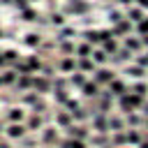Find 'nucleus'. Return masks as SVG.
<instances>
[{
  "mask_svg": "<svg viewBox=\"0 0 148 148\" xmlns=\"http://www.w3.org/2000/svg\"><path fill=\"white\" fill-rule=\"evenodd\" d=\"M143 102H146V97H141V95H136V92L127 90L123 97H118V109H120L123 113H132V111L141 109V106H143Z\"/></svg>",
  "mask_w": 148,
  "mask_h": 148,
  "instance_id": "f257e3e1",
  "label": "nucleus"
},
{
  "mask_svg": "<svg viewBox=\"0 0 148 148\" xmlns=\"http://www.w3.org/2000/svg\"><path fill=\"white\" fill-rule=\"evenodd\" d=\"M113 79H116L113 69H109L106 65H104V67H97V69L92 72V81H95V83H99V86H109Z\"/></svg>",
  "mask_w": 148,
  "mask_h": 148,
  "instance_id": "f03ea898",
  "label": "nucleus"
},
{
  "mask_svg": "<svg viewBox=\"0 0 148 148\" xmlns=\"http://www.w3.org/2000/svg\"><path fill=\"white\" fill-rule=\"evenodd\" d=\"M127 90H130V88H127V83H125L123 79H118V76H116V79H113V81H111V83L106 86V92H109V95H111L113 99L123 97V95H125Z\"/></svg>",
  "mask_w": 148,
  "mask_h": 148,
  "instance_id": "7ed1b4c3",
  "label": "nucleus"
},
{
  "mask_svg": "<svg viewBox=\"0 0 148 148\" xmlns=\"http://www.w3.org/2000/svg\"><path fill=\"white\" fill-rule=\"evenodd\" d=\"M92 130L97 134H109V116L106 113H92Z\"/></svg>",
  "mask_w": 148,
  "mask_h": 148,
  "instance_id": "20e7f679",
  "label": "nucleus"
},
{
  "mask_svg": "<svg viewBox=\"0 0 148 148\" xmlns=\"http://www.w3.org/2000/svg\"><path fill=\"white\" fill-rule=\"evenodd\" d=\"M67 136H72V139H81V141H88V139H90V132H88L86 125L74 123L72 127H67Z\"/></svg>",
  "mask_w": 148,
  "mask_h": 148,
  "instance_id": "39448f33",
  "label": "nucleus"
},
{
  "mask_svg": "<svg viewBox=\"0 0 148 148\" xmlns=\"http://www.w3.org/2000/svg\"><path fill=\"white\" fill-rule=\"evenodd\" d=\"M125 18H130V21L136 25V23H141V21L146 18V12H143L139 5H130V7H125Z\"/></svg>",
  "mask_w": 148,
  "mask_h": 148,
  "instance_id": "423d86ee",
  "label": "nucleus"
},
{
  "mask_svg": "<svg viewBox=\"0 0 148 148\" xmlns=\"http://www.w3.org/2000/svg\"><path fill=\"white\" fill-rule=\"evenodd\" d=\"M5 134H7L9 139H23V136L28 134V127H25L23 123H9L7 130H5Z\"/></svg>",
  "mask_w": 148,
  "mask_h": 148,
  "instance_id": "0eeeda50",
  "label": "nucleus"
},
{
  "mask_svg": "<svg viewBox=\"0 0 148 148\" xmlns=\"http://www.w3.org/2000/svg\"><path fill=\"white\" fill-rule=\"evenodd\" d=\"M123 46L132 53V56H136V53H141L146 46H143V39L141 37H125V42H123Z\"/></svg>",
  "mask_w": 148,
  "mask_h": 148,
  "instance_id": "6e6552de",
  "label": "nucleus"
},
{
  "mask_svg": "<svg viewBox=\"0 0 148 148\" xmlns=\"http://www.w3.org/2000/svg\"><path fill=\"white\" fill-rule=\"evenodd\" d=\"M99 88H102L99 83H95V81H86V86L81 88V92H83V97H88V99H97V97L102 95Z\"/></svg>",
  "mask_w": 148,
  "mask_h": 148,
  "instance_id": "1a4fd4ad",
  "label": "nucleus"
},
{
  "mask_svg": "<svg viewBox=\"0 0 148 148\" xmlns=\"http://www.w3.org/2000/svg\"><path fill=\"white\" fill-rule=\"evenodd\" d=\"M123 130H127L125 118L118 116V113H109V132L113 134V132H123Z\"/></svg>",
  "mask_w": 148,
  "mask_h": 148,
  "instance_id": "9d476101",
  "label": "nucleus"
},
{
  "mask_svg": "<svg viewBox=\"0 0 148 148\" xmlns=\"http://www.w3.org/2000/svg\"><path fill=\"white\" fill-rule=\"evenodd\" d=\"M56 125L60 127V130H67V127H72L74 125V118H72V113L65 109V111H58L56 113Z\"/></svg>",
  "mask_w": 148,
  "mask_h": 148,
  "instance_id": "9b49d317",
  "label": "nucleus"
},
{
  "mask_svg": "<svg viewBox=\"0 0 148 148\" xmlns=\"http://www.w3.org/2000/svg\"><path fill=\"white\" fill-rule=\"evenodd\" d=\"M143 123H146V116L143 113H136V111L125 113V125L127 127H143Z\"/></svg>",
  "mask_w": 148,
  "mask_h": 148,
  "instance_id": "f8f14e48",
  "label": "nucleus"
},
{
  "mask_svg": "<svg viewBox=\"0 0 148 148\" xmlns=\"http://www.w3.org/2000/svg\"><path fill=\"white\" fill-rule=\"evenodd\" d=\"M42 143L56 146V143H58V127H44V132H42Z\"/></svg>",
  "mask_w": 148,
  "mask_h": 148,
  "instance_id": "ddd939ff",
  "label": "nucleus"
},
{
  "mask_svg": "<svg viewBox=\"0 0 148 148\" xmlns=\"http://www.w3.org/2000/svg\"><path fill=\"white\" fill-rule=\"evenodd\" d=\"M42 125H44V120H42V116H39V113H35V111L25 118V127H28V132H37Z\"/></svg>",
  "mask_w": 148,
  "mask_h": 148,
  "instance_id": "4468645a",
  "label": "nucleus"
},
{
  "mask_svg": "<svg viewBox=\"0 0 148 148\" xmlns=\"http://www.w3.org/2000/svg\"><path fill=\"white\" fill-rule=\"evenodd\" d=\"M76 69L83 72V74H88V72H95L97 65L92 62V58H76Z\"/></svg>",
  "mask_w": 148,
  "mask_h": 148,
  "instance_id": "2eb2a0df",
  "label": "nucleus"
},
{
  "mask_svg": "<svg viewBox=\"0 0 148 148\" xmlns=\"http://www.w3.org/2000/svg\"><path fill=\"white\" fill-rule=\"evenodd\" d=\"M90 58H92V62H95V65H97V67H104V65H106V62H109V60H111V58H109V53H106V51H104V49H95V51H92V56H90Z\"/></svg>",
  "mask_w": 148,
  "mask_h": 148,
  "instance_id": "dca6fc26",
  "label": "nucleus"
},
{
  "mask_svg": "<svg viewBox=\"0 0 148 148\" xmlns=\"http://www.w3.org/2000/svg\"><path fill=\"white\" fill-rule=\"evenodd\" d=\"M28 116H25V111L21 109V106H14V109H9L7 111V120L9 123H23Z\"/></svg>",
  "mask_w": 148,
  "mask_h": 148,
  "instance_id": "f3484780",
  "label": "nucleus"
},
{
  "mask_svg": "<svg viewBox=\"0 0 148 148\" xmlns=\"http://www.w3.org/2000/svg\"><path fill=\"white\" fill-rule=\"evenodd\" d=\"M32 88H35V92H49L53 86H51V81L46 79V76H39V79H35V83H32Z\"/></svg>",
  "mask_w": 148,
  "mask_h": 148,
  "instance_id": "a211bd4d",
  "label": "nucleus"
},
{
  "mask_svg": "<svg viewBox=\"0 0 148 148\" xmlns=\"http://www.w3.org/2000/svg\"><path fill=\"white\" fill-rule=\"evenodd\" d=\"M62 72H69V74H74L76 72V60L72 58V56H65L62 60H60V65H58Z\"/></svg>",
  "mask_w": 148,
  "mask_h": 148,
  "instance_id": "6ab92c4d",
  "label": "nucleus"
},
{
  "mask_svg": "<svg viewBox=\"0 0 148 148\" xmlns=\"http://www.w3.org/2000/svg\"><path fill=\"white\" fill-rule=\"evenodd\" d=\"M32 83H35V76H32V74H18V79H16V86H18L21 90L32 88Z\"/></svg>",
  "mask_w": 148,
  "mask_h": 148,
  "instance_id": "aec40b11",
  "label": "nucleus"
},
{
  "mask_svg": "<svg viewBox=\"0 0 148 148\" xmlns=\"http://www.w3.org/2000/svg\"><path fill=\"white\" fill-rule=\"evenodd\" d=\"M130 90L136 92V95H141V97H148V81H134Z\"/></svg>",
  "mask_w": 148,
  "mask_h": 148,
  "instance_id": "412c9836",
  "label": "nucleus"
},
{
  "mask_svg": "<svg viewBox=\"0 0 148 148\" xmlns=\"http://www.w3.org/2000/svg\"><path fill=\"white\" fill-rule=\"evenodd\" d=\"M60 148H86V141L67 136V139H62V141H60Z\"/></svg>",
  "mask_w": 148,
  "mask_h": 148,
  "instance_id": "4be33fe9",
  "label": "nucleus"
},
{
  "mask_svg": "<svg viewBox=\"0 0 148 148\" xmlns=\"http://www.w3.org/2000/svg\"><path fill=\"white\" fill-rule=\"evenodd\" d=\"M86 81H88V79H86V74H83V72H74V74L69 76V83H72V86H76V88H83V86H86Z\"/></svg>",
  "mask_w": 148,
  "mask_h": 148,
  "instance_id": "5701e85b",
  "label": "nucleus"
},
{
  "mask_svg": "<svg viewBox=\"0 0 148 148\" xmlns=\"http://www.w3.org/2000/svg\"><path fill=\"white\" fill-rule=\"evenodd\" d=\"M76 56H79V58H90V56H92V46H90L88 42L79 44V46H76Z\"/></svg>",
  "mask_w": 148,
  "mask_h": 148,
  "instance_id": "b1692460",
  "label": "nucleus"
},
{
  "mask_svg": "<svg viewBox=\"0 0 148 148\" xmlns=\"http://www.w3.org/2000/svg\"><path fill=\"white\" fill-rule=\"evenodd\" d=\"M42 99H39V92H28V95H23V104H28V106H37Z\"/></svg>",
  "mask_w": 148,
  "mask_h": 148,
  "instance_id": "393cba45",
  "label": "nucleus"
},
{
  "mask_svg": "<svg viewBox=\"0 0 148 148\" xmlns=\"http://www.w3.org/2000/svg\"><path fill=\"white\" fill-rule=\"evenodd\" d=\"M72 118H74L76 123H83V120L88 118V109H83V106H79L76 111H72Z\"/></svg>",
  "mask_w": 148,
  "mask_h": 148,
  "instance_id": "a878e982",
  "label": "nucleus"
},
{
  "mask_svg": "<svg viewBox=\"0 0 148 148\" xmlns=\"http://www.w3.org/2000/svg\"><path fill=\"white\" fill-rule=\"evenodd\" d=\"M134 28H136V32H139V37H148V16H146V18L141 21V23H136Z\"/></svg>",
  "mask_w": 148,
  "mask_h": 148,
  "instance_id": "bb28decb",
  "label": "nucleus"
},
{
  "mask_svg": "<svg viewBox=\"0 0 148 148\" xmlns=\"http://www.w3.org/2000/svg\"><path fill=\"white\" fill-rule=\"evenodd\" d=\"M25 65H28V69H30V72L42 69V62H39V58H35V56H32V58H28V62H25Z\"/></svg>",
  "mask_w": 148,
  "mask_h": 148,
  "instance_id": "cd10ccee",
  "label": "nucleus"
},
{
  "mask_svg": "<svg viewBox=\"0 0 148 148\" xmlns=\"http://www.w3.org/2000/svg\"><path fill=\"white\" fill-rule=\"evenodd\" d=\"M88 7L86 5H81V2H72L69 7H67V12H74V14H81V12H86Z\"/></svg>",
  "mask_w": 148,
  "mask_h": 148,
  "instance_id": "c85d7f7f",
  "label": "nucleus"
},
{
  "mask_svg": "<svg viewBox=\"0 0 148 148\" xmlns=\"http://www.w3.org/2000/svg\"><path fill=\"white\" fill-rule=\"evenodd\" d=\"M16 79H18L16 72H5V74H2V83H14Z\"/></svg>",
  "mask_w": 148,
  "mask_h": 148,
  "instance_id": "c756f323",
  "label": "nucleus"
},
{
  "mask_svg": "<svg viewBox=\"0 0 148 148\" xmlns=\"http://www.w3.org/2000/svg\"><path fill=\"white\" fill-rule=\"evenodd\" d=\"M60 49H62V53H74V51H76V46H74L72 42H62Z\"/></svg>",
  "mask_w": 148,
  "mask_h": 148,
  "instance_id": "7c9ffc66",
  "label": "nucleus"
},
{
  "mask_svg": "<svg viewBox=\"0 0 148 148\" xmlns=\"http://www.w3.org/2000/svg\"><path fill=\"white\" fill-rule=\"evenodd\" d=\"M21 141H23V146H25V148H35V146H37V141H35L32 136H23Z\"/></svg>",
  "mask_w": 148,
  "mask_h": 148,
  "instance_id": "2f4dec72",
  "label": "nucleus"
},
{
  "mask_svg": "<svg viewBox=\"0 0 148 148\" xmlns=\"http://www.w3.org/2000/svg\"><path fill=\"white\" fill-rule=\"evenodd\" d=\"M25 44H30V46H37V44H39V37H37V35H28V37H25Z\"/></svg>",
  "mask_w": 148,
  "mask_h": 148,
  "instance_id": "473e14b6",
  "label": "nucleus"
},
{
  "mask_svg": "<svg viewBox=\"0 0 148 148\" xmlns=\"http://www.w3.org/2000/svg\"><path fill=\"white\" fill-rule=\"evenodd\" d=\"M51 23H56V25H62V23H65V18H62L60 14H53V18H51Z\"/></svg>",
  "mask_w": 148,
  "mask_h": 148,
  "instance_id": "72a5a7b5",
  "label": "nucleus"
},
{
  "mask_svg": "<svg viewBox=\"0 0 148 148\" xmlns=\"http://www.w3.org/2000/svg\"><path fill=\"white\" fill-rule=\"evenodd\" d=\"M25 18H28V21H35V12H32V9H25Z\"/></svg>",
  "mask_w": 148,
  "mask_h": 148,
  "instance_id": "f704fd0d",
  "label": "nucleus"
},
{
  "mask_svg": "<svg viewBox=\"0 0 148 148\" xmlns=\"http://www.w3.org/2000/svg\"><path fill=\"white\" fill-rule=\"evenodd\" d=\"M139 111H141V113H143V116H146V118H148V99H146V102H143V106H141V109H139Z\"/></svg>",
  "mask_w": 148,
  "mask_h": 148,
  "instance_id": "c9c22d12",
  "label": "nucleus"
},
{
  "mask_svg": "<svg viewBox=\"0 0 148 148\" xmlns=\"http://www.w3.org/2000/svg\"><path fill=\"white\" fill-rule=\"evenodd\" d=\"M134 2H136L141 9H148V0H134Z\"/></svg>",
  "mask_w": 148,
  "mask_h": 148,
  "instance_id": "e433bc0d",
  "label": "nucleus"
},
{
  "mask_svg": "<svg viewBox=\"0 0 148 148\" xmlns=\"http://www.w3.org/2000/svg\"><path fill=\"white\" fill-rule=\"evenodd\" d=\"M139 148H148V139H143V141L139 143Z\"/></svg>",
  "mask_w": 148,
  "mask_h": 148,
  "instance_id": "4c0bfd02",
  "label": "nucleus"
},
{
  "mask_svg": "<svg viewBox=\"0 0 148 148\" xmlns=\"http://www.w3.org/2000/svg\"><path fill=\"white\" fill-rule=\"evenodd\" d=\"M2 65H7V58H5V56H0V67H2Z\"/></svg>",
  "mask_w": 148,
  "mask_h": 148,
  "instance_id": "58836bf2",
  "label": "nucleus"
},
{
  "mask_svg": "<svg viewBox=\"0 0 148 148\" xmlns=\"http://www.w3.org/2000/svg\"><path fill=\"white\" fill-rule=\"evenodd\" d=\"M143 127H146V130H148V118H146V123H143Z\"/></svg>",
  "mask_w": 148,
  "mask_h": 148,
  "instance_id": "ea45409f",
  "label": "nucleus"
},
{
  "mask_svg": "<svg viewBox=\"0 0 148 148\" xmlns=\"http://www.w3.org/2000/svg\"><path fill=\"white\" fill-rule=\"evenodd\" d=\"M0 86H2V76H0Z\"/></svg>",
  "mask_w": 148,
  "mask_h": 148,
  "instance_id": "a19ab883",
  "label": "nucleus"
},
{
  "mask_svg": "<svg viewBox=\"0 0 148 148\" xmlns=\"http://www.w3.org/2000/svg\"><path fill=\"white\" fill-rule=\"evenodd\" d=\"M130 148H132V146H130Z\"/></svg>",
  "mask_w": 148,
  "mask_h": 148,
  "instance_id": "79ce46f5",
  "label": "nucleus"
},
{
  "mask_svg": "<svg viewBox=\"0 0 148 148\" xmlns=\"http://www.w3.org/2000/svg\"><path fill=\"white\" fill-rule=\"evenodd\" d=\"M146 81H148V79H146Z\"/></svg>",
  "mask_w": 148,
  "mask_h": 148,
  "instance_id": "37998d69",
  "label": "nucleus"
},
{
  "mask_svg": "<svg viewBox=\"0 0 148 148\" xmlns=\"http://www.w3.org/2000/svg\"><path fill=\"white\" fill-rule=\"evenodd\" d=\"M0 141H2V139H0Z\"/></svg>",
  "mask_w": 148,
  "mask_h": 148,
  "instance_id": "c03bdc74",
  "label": "nucleus"
}]
</instances>
